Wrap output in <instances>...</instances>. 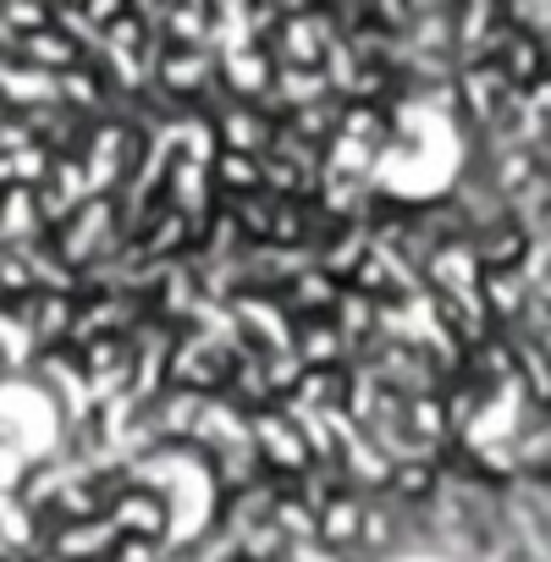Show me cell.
Wrapping results in <instances>:
<instances>
[{
  "label": "cell",
  "instance_id": "6da1fadb",
  "mask_svg": "<svg viewBox=\"0 0 551 562\" xmlns=\"http://www.w3.org/2000/svg\"><path fill=\"white\" fill-rule=\"evenodd\" d=\"M105 524L122 535V546H155V540H166L171 513H166V496H160L155 485H127V491L111 502Z\"/></svg>",
  "mask_w": 551,
  "mask_h": 562
},
{
  "label": "cell",
  "instance_id": "7a4b0ae2",
  "mask_svg": "<svg viewBox=\"0 0 551 562\" xmlns=\"http://www.w3.org/2000/svg\"><path fill=\"white\" fill-rule=\"evenodd\" d=\"M381 485H386V496H392L397 507H430L447 480H441V469L430 463V452H414V458H397Z\"/></svg>",
  "mask_w": 551,
  "mask_h": 562
}]
</instances>
